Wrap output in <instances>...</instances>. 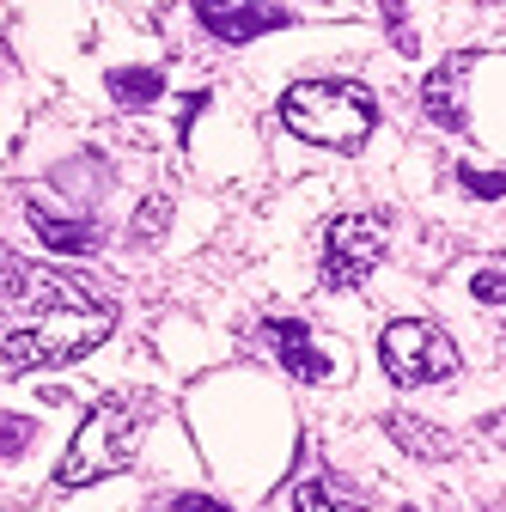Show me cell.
<instances>
[{
    "mask_svg": "<svg viewBox=\"0 0 506 512\" xmlns=\"http://www.w3.org/2000/svg\"><path fill=\"white\" fill-rule=\"evenodd\" d=\"M110 98L122 104V110H153V98L165 92V80H159V68H110Z\"/></svg>",
    "mask_w": 506,
    "mask_h": 512,
    "instance_id": "obj_10",
    "label": "cell"
},
{
    "mask_svg": "<svg viewBox=\"0 0 506 512\" xmlns=\"http://www.w3.org/2000/svg\"><path fill=\"white\" fill-rule=\"evenodd\" d=\"M31 433H37V427H31L25 415H0V458H19L25 445H31Z\"/></svg>",
    "mask_w": 506,
    "mask_h": 512,
    "instance_id": "obj_11",
    "label": "cell"
},
{
    "mask_svg": "<svg viewBox=\"0 0 506 512\" xmlns=\"http://www.w3.org/2000/svg\"><path fill=\"white\" fill-rule=\"evenodd\" d=\"M196 19H202L220 43H250V37H263V31H281L293 13L269 7V0H202Z\"/></svg>",
    "mask_w": 506,
    "mask_h": 512,
    "instance_id": "obj_6",
    "label": "cell"
},
{
    "mask_svg": "<svg viewBox=\"0 0 506 512\" xmlns=\"http://www.w3.org/2000/svg\"><path fill=\"white\" fill-rule=\"evenodd\" d=\"M31 226L43 244H55V256H86L98 244L92 220H68V214H49V202H31Z\"/></svg>",
    "mask_w": 506,
    "mask_h": 512,
    "instance_id": "obj_9",
    "label": "cell"
},
{
    "mask_svg": "<svg viewBox=\"0 0 506 512\" xmlns=\"http://www.w3.org/2000/svg\"><path fill=\"white\" fill-rule=\"evenodd\" d=\"M293 512H336V494L324 488V482H293Z\"/></svg>",
    "mask_w": 506,
    "mask_h": 512,
    "instance_id": "obj_12",
    "label": "cell"
},
{
    "mask_svg": "<svg viewBox=\"0 0 506 512\" xmlns=\"http://www.w3.org/2000/svg\"><path fill=\"white\" fill-rule=\"evenodd\" d=\"M281 122L293 128L299 141H311V147H360L366 135H372V122H378V110H372V98L360 92V86H342V80H299L287 98H281Z\"/></svg>",
    "mask_w": 506,
    "mask_h": 512,
    "instance_id": "obj_3",
    "label": "cell"
},
{
    "mask_svg": "<svg viewBox=\"0 0 506 512\" xmlns=\"http://www.w3.org/2000/svg\"><path fill=\"white\" fill-rule=\"evenodd\" d=\"M165 220H171V214H165V202H159V196H153V202H141V214H135V238H159V232H165Z\"/></svg>",
    "mask_w": 506,
    "mask_h": 512,
    "instance_id": "obj_13",
    "label": "cell"
},
{
    "mask_svg": "<svg viewBox=\"0 0 506 512\" xmlns=\"http://www.w3.org/2000/svg\"><path fill=\"white\" fill-rule=\"evenodd\" d=\"M476 299H482V305H500V263L476 275Z\"/></svg>",
    "mask_w": 506,
    "mask_h": 512,
    "instance_id": "obj_14",
    "label": "cell"
},
{
    "mask_svg": "<svg viewBox=\"0 0 506 512\" xmlns=\"http://www.w3.org/2000/svg\"><path fill=\"white\" fill-rule=\"evenodd\" d=\"M0 74H7V43H0Z\"/></svg>",
    "mask_w": 506,
    "mask_h": 512,
    "instance_id": "obj_17",
    "label": "cell"
},
{
    "mask_svg": "<svg viewBox=\"0 0 506 512\" xmlns=\"http://www.w3.org/2000/svg\"><path fill=\"white\" fill-rule=\"evenodd\" d=\"M464 183L476 189V196H500V171L488 177V171H464Z\"/></svg>",
    "mask_w": 506,
    "mask_h": 512,
    "instance_id": "obj_15",
    "label": "cell"
},
{
    "mask_svg": "<svg viewBox=\"0 0 506 512\" xmlns=\"http://www.w3.org/2000/svg\"><path fill=\"white\" fill-rule=\"evenodd\" d=\"M391 244V220L385 214H342L330 220V238H324V281L330 287H354L378 269V256Z\"/></svg>",
    "mask_w": 506,
    "mask_h": 512,
    "instance_id": "obj_5",
    "label": "cell"
},
{
    "mask_svg": "<svg viewBox=\"0 0 506 512\" xmlns=\"http://www.w3.org/2000/svg\"><path fill=\"white\" fill-rule=\"evenodd\" d=\"M116 324V305L98 299L92 287L19 263H0V366L7 372H31V366H61L92 354Z\"/></svg>",
    "mask_w": 506,
    "mask_h": 512,
    "instance_id": "obj_1",
    "label": "cell"
},
{
    "mask_svg": "<svg viewBox=\"0 0 506 512\" xmlns=\"http://www.w3.org/2000/svg\"><path fill=\"white\" fill-rule=\"evenodd\" d=\"M263 336H269L275 360H281L293 378H305V384L330 378V360L318 354V342H311V330H305V324H293V317H269V324H263Z\"/></svg>",
    "mask_w": 506,
    "mask_h": 512,
    "instance_id": "obj_7",
    "label": "cell"
},
{
    "mask_svg": "<svg viewBox=\"0 0 506 512\" xmlns=\"http://www.w3.org/2000/svg\"><path fill=\"white\" fill-rule=\"evenodd\" d=\"M153 421V403L147 397H110L86 415V427L74 433L68 445V458H61L55 482L61 488H86V482H104L116 470H129L135 452H141V433Z\"/></svg>",
    "mask_w": 506,
    "mask_h": 512,
    "instance_id": "obj_2",
    "label": "cell"
},
{
    "mask_svg": "<svg viewBox=\"0 0 506 512\" xmlns=\"http://www.w3.org/2000/svg\"><path fill=\"white\" fill-rule=\"evenodd\" d=\"M177 512H226V506H214V500H202V494H177Z\"/></svg>",
    "mask_w": 506,
    "mask_h": 512,
    "instance_id": "obj_16",
    "label": "cell"
},
{
    "mask_svg": "<svg viewBox=\"0 0 506 512\" xmlns=\"http://www.w3.org/2000/svg\"><path fill=\"white\" fill-rule=\"evenodd\" d=\"M476 68V55H452L446 68L427 74V116L439 128H464V74Z\"/></svg>",
    "mask_w": 506,
    "mask_h": 512,
    "instance_id": "obj_8",
    "label": "cell"
},
{
    "mask_svg": "<svg viewBox=\"0 0 506 512\" xmlns=\"http://www.w3.org/2000/svg\"><path fill=\"white\" fill-rule=\"evenodd\" d=\"M378 354H385V372H391L397 384H433V378H446V372L458 366L452 342L439 336L433 324H421V317H397V324H385Z\"/></svg>",
    "mask_w": 506,
    "mask_h": 512,
    "instance_id": "obj_4",
    "label": "cell"
}]
</instances>
